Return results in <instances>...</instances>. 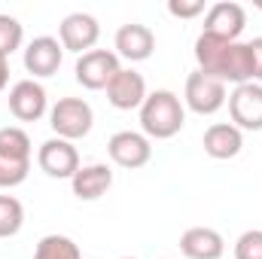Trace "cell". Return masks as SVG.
<instances>
[{
    "label": "cell",
    "instance_id": "obj_8",
    "mask_svg": "<svg viewBox=\"0 0 262 259\" xmlns=\"http://www.w3.org/2000/svg\"><path fill=\"white\" fill-rule=\"evenodd\" d=\"M107 153H110L113 165H119L125 171H137L152 159V143L143 131H116L107 140Z\"/></svg>",
    "mask_w": 262,
    "mask_h": 259
},
{
    "label": "cell",
    "instance_id": "obj_2",
    "mask_svg": "<svg viewBox=\"0 0 262 259\" xmlns=\"http://www.w3.org/2000/svg\"><path fill=\"white\" fill-rule=\"evenodd\" d=\"M186 125V107L171 89H156L140 107V128L149 140H171Z\"/></svg>",
    "mask_w": 262,
    "mask_h": 259
},
{
    "label": "cell",
    "instance_id": "obj_9",
    "mask_svg": "<svg viewBox=\"0 0 262 259\" xmlns=\"http://www.w3.org/2000/svg\"><path fill=\"white\" fill-rule=\"evenodd\" d=\"M98 37H101V25L89 12H70V15H64V21L58 25V43L64 46V52L85 55V52L95 49Z\"/></svg>",
    "mask_w": 262,
    "mask_h": 259
},
{
    "label": "cell",
    "instance_id": "obj_13",
    "mask_svg": "<svg viewBox=\"0 0 262 259\" xmlns=\"http://www.w3.org/2000/svg\"><path fill=\"white\" fill-rule=\"evenodd\" d=\"M104 92H107V101H110L116 110H140L143 101H146V95H149L143 73H137V70H131V67H122V70L110 79V85H107Z\"/></svg>",
    "mask_w": 262,
    "mask_h": 259
},
{
    "label": "cell",
    "instance_id": "obj_7",
    "mask_svg": "<svg viewBox=\"0 0 262 259\" xmlns=\"http://www.w3.org/2000/svg\"><path fill=\"white\" fill-rule=\"evenodd\" d=\"M229 116L235 128L262 131V82L235 85V92L229 95Z\"/></svg>",
    "mask_w": 262,
    "mask_h": 259
},
{
    "label": "cell",
    "instance_id": "obj_18",
    "mask_svg": "<svg viewBox=\"0 0 262 259\" xmlns=\"http://www.w3.org/2000/svg\"><path fill=\"white\" fill-rule=\"evenodd\" d=\"M34 259H82V253H79L73 238H67V235H46V238H40V244L34 250Z\"/></svg>",
    "mask_w": 262,
    "mask_h": 259
},
{
    "label": "cell",
    "instance_id": "obj_14",
    "mask_svg": "<svg viewBox=\"0 0 262 259\" xmlns=\"http://www.w3.org/2000/svg\"><path fill=\"white\" fill-rule=\"evenodd\" d=\"M113 46H116V55L131 61V64L134 61H146L152 55V49H156V34L146 25H140V21H128V25H122L116 31Z\"/></svg>",
    "mask_w": 262,
    "mask_h": 259
},
{
    "label": "cell",
    "instance_id": "obj_19",
    "mask_svg": "<svg viewBox=\"0 0 262 259\" xmlns=\"http://www.w3.org/2000/svg\"><path fill=\"white\" fill-rule=\"evenodd\" d=\"M0 156L31 162V137H28V131L18 128V125L0 128Z\"/></svg>",
    "mask_w": 262,
    "mask_h": 259
},
{
    "label": "cell",
    "instance_id": "obj_23",
    "mask_svg": "<svg viewBox=\"0 0 262 259\" xmlns=\"http://www.w3.org/2000/svg\"><path fill=\"white\" fill-rule=\"evenodd\" d=\"M235 259H262V229H247L235 241Z\"/></svg>",
    "mask_w": 262,
    "mask_h": 259
},
{
    "label": "cell",
    "instance_id": "obj_5",
    "mask_svg": "<svg viewBox=\"0 0 262 259\" xmlns=\"http://www.w3.org/2000/svg\"><path fill=\"white\" fill-rule=\"evenodd\" d=\"M119 70H122V67H119V55L110 52V49H92V52L79 55V58H76V67H73L76 82H79L82 89H89V92L107 89L110 79H113Z\"/></svg>",
    "mask_w": 262,
    "mask_h": 259
},
{
    "label": "cell",
    "instance_id": "obj_16",
    "mask_svg": "<svg viewBox=\"0 0 262 259\" xmlns=\"http://www.w3.org/2000/svg\"><path fill=\"white\" fill-rule=\"evenodd\" d=\"M180 253L186 259H220L226 253V241L216 229L195 226L180 235Z\"/></svg>",
    "mask_w": 262,
    "mask_h": 259
},
{
    "label": "cell",
    "instance_id": "obj_20",
    "mask_svg": "<svg viewBox=\"0 0 262 259\" xmlns=\"http://www.w3.org/2000/svg\"><path fill=\"white\" fill-rule=\"evenodd\" d=\"M25 226V207L15 195H0V238L18 235Z\"/></svg>",
    "mask_w": 262,
    "mask_h": 259
},
{
    "label": "cell",
    "instance_id": "obj_4",
    "mask_svg": "<svg viewBox=\"0 0 262 259\" xmlns=\"http://www.w3.org/2000/svg\"><path fill=\"white\" fill-rule=\"evenodd\" d=\"M183 101H186V107L198 113V116H213L216 110H223L226 107V101H229V95H226V82H220V79H213V76H207V73H189L186 76V92H183Z\"/></svg>",
    "mask_w": 262,
    "mask_h": 259
},
{
    "label": "cell",
    "instance_id": "obj_15",
    "mask_svg": "<svg viewBox=\"0 0 262 259\" xmlns=\"http://www.w3.org/2000/svg\"><path fill=\"white\" fill-rule=\"evenodd\" d=\"M201 146H204V153H207L210 159H216V162L235 159V156L244 149V131L235 128L232 122H213L210 128L204 131Z\"/></svg>",
    "mask_w": 262,
    "mask_h": 259
},
{
    "label": "cell",
    "instance_id": "obj_22",
    "mask_svg": "<svg viewBox=\"0 0 262 259\" xmlns=\"http://www.w3.org/2000/svg\"><path fill=\"white\" fill-rule=\"evenodd\" d=\"M28 171H31V162L0 156V189H15V186H21V183L28 180Z\"/></svg>",
    "mask_w": 262,
    "mask_h": 259
},
{
    "label": "cell",
    "instance_id": "obj_21",
    "mask_svg": "<svg viewBox=\"0 0 262 259\" xmlns=\"http://www.w3.org/2000/svg\"><path fill=\"white\" fill-rule=\"evenodd\" d=\"M21 40H25V28L15 15H6L0 12V55L9 58L15 49H21Z\"/></svg>",
    "mask_w": 262,
    "mask_h": 259
},
{
    "label": "cell",
    "instance_id": "obj_6",
    "mask_svg": "<svg viewBox=\"0 0 262 259\" xmlns=\"http://www.w3.org/2000/svg\"><path fill=\"white\" fill-rule=\"evenodd\" d=\"M37 165L46 177L52 180H73V174L82 168L79 165V153L76 146L64 137H49L46 143H40L37 149Z\"/></svg>",
    "mask_w": 262,
    "mask_h": 259
},
{
    "label": "cell",
    "instance_id": "obj_27",
    "mask_svg": "<svg viewBox=\"0 0 262 259\" xmlns=\"http://www.w3.org/2000/svg\"><path fill=\"white\" fill-rule=\"evenodd\" d=\"M119 259H134V256H119Z\"/></svg>",
    "mask_w": 262,
    "mask_h": 259
},
{
    "label": "cell",
    "instance_id": "obj_24",
    "mask_svg": "<svg viewBox=\"0 0 262 259\" xmlns=\"http://www.w3.org/2000/svg\"><path fill=\"white\" fill-rule=\"evenodd\" d=\"M168 12L174 18H195L201 12H207L204 0H168Z\"/></svg>",
    "mask_w": 262,
    "mask_h": 259
},
{
    "label": "cell",
    "instance_id": "obj_3",
    "mask_svg": "<svg viewBox=\"0 0 262 259\" xmlns=\"http://www.w3.org/2000/svg\"><path fill=\"white\" fill-rule=\"evenodd\" d=\"M49 125L55 131V137H64V140L73 143V140H79L92 131L95 110L82 98H58L49 110Z\"/></svg>",
    "mask_w": 262,
    "mask_h": 259
},
{
    "label": "cell",
    "instance_id": "obj_1",
    "mask_svg": "<svg viewBox=\"0 0 262 259\" xmlns=\"http://www.w3.org/2000/svg\"><path fill=\"white\" fill-rule=\"evenodd\" d=\"M195 61L201 73L220 82H235V85L253 82V55H250V46L241 40L232 43L201 31L195 40Z\"/></svg>",
    "mask_w": 262,
    "mask_h": 259
},
{
    "label": "cell",
    "instance_id": "obj_11",
    "mask_svg": "<svg viewBox=\"0 0 262 259\" xmlns=\"http://www.w3.org/2000/svg\"><path fill=\"white\" fill-rule=\"evenodd\" d=\"M244 25H247V12L235 0H220L213 6H207V12H204V34L220 37V40H232L235 43L241 37Z\"/></svg>",
    "mask_w": 262,
    "mask_h": 259
},
{
    "label": "cell",
    "instance_id": "obj_17",
    "mask_svg": "<svg viewBox=\"0 0 262 259\" xmlns=\"http://www.w3.org/2000/svg\"><path fill=\"white\" fill-rule=\"evenodd\" d=\"M70 186H73V195L79 201H98L101 195H107V189L113 186V171H110V165H101V162L82 165L73 174Z\"/></svg>",
    "mask_w": 262,
    "mask_h": 259
},
{
    "label": "cell",
    "instance_id": "obj_28",
    "mask_svg": "<svg viewBox=\"0 0 262 259\" xmlns=\"http://www.w3.org/2000/svg\"><path fill=\"white\" fill-rule=\"evenodd\" d=\"M259 9H262V3H259Z\"/></svg>",
    "mask_w": 262,
    "mask_h": 259
},
{
    "label": "cell",
    "instance_id": "obj_10",
    "mask_svg": "<svg viewBox=\"0 0 262 259\" xmlns=\"http://www.w3.org/2000/svg\"><path fill=\"white\" fill-rule=\"evenodd\" d=\"M9 113L18 122H37L49 113V98L46 89L37 79H18L9 89Z\"/></svg>",
    "mask_w": 262,
    "mask_h": 259
},
{
    "label": "cell",
    "instance_id": "obj_26",
    "mask_svg": "<svg viewBox=\"0 0 262 259\" xmlns=\"http://www.w3.org/2000/svg\"><path fill=\"white\" fill-rule=\"evenodd\" d=\"M6 82H9V61L0 55V92L6 89Z\"/></svg>",
    "mask_w": 262,
    "mask_h": 259
},
{
    "label": "cell",
    "instance_id": "obj_12",
    "mask_svg": "<svg viewBox=\"0 0 262 259\" xmlns=\"http://www.w3.org/2000/svg\"><path fill=\"white\" fill-rule=\"evenodd\" d=\"M61 61H64V46L55 37H34L25 49V70L31 73V79L55 76Z\"/></svg>",
    "mask_w": 262,
    "mask_h": 259
},
{
    "label": "cell",
    "instance_id": "obj_25",
    "mask_svg": "<svg viewBox=\"0 0 262 259\" xmlns=\"http://www.w3.org/2000/svg\"><path fill=\"white\" fill-rule=\"evenodd\" d=\"M247 46L253 55V82H262V37H253Z\"/></svg>",
    "mask_w": 262,
    "mask_h": 259
}]
</instances>
